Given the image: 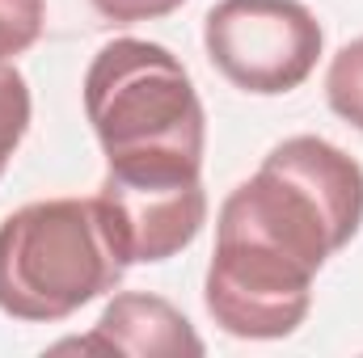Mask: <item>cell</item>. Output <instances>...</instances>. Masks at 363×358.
Listing matches in <instances>:
<instances>
[{"label":"cell","mask_w":363,"mask_h":358,"mask_svg":"<svg viewBox=\"0 0 363 358\" xmlns=\"http://www.w3.org/2000/svg\"><path fill=\"white\" fill-rule=\"evenodd\" d=\"M97 198H43L0 224V312L51 325L81 312L123 278Z\"/></svg>","instance_id":"obj_3"},{"label":"cell","mask_w":363,"mask_h":358,"mask_svg":"<svg viewBox=\"0 0 363 358\" xmlns=\"http://www.w3.org/2000/svg\"><path fill=\"white\" fill-rule=\"evenodd\" d=\"M26 131H30V85L9 59H0V178L13 152L21 148Z\"/></svg>","instance_id":"obj_9"},{"label":"cell","mask_w":363,"mask_h":358,"mask_svg":"<svg viewBox=\"0 0 363 358\" xmlns=\"http://www.w3.org/2000/svg\"><path fill=\"white\" fill-rule=\"evenodd\" d=\"M85 118L110 173H203L207 114L190 72L161 42H106L85 72Z\"/></svg>","instance_id":"obj_1"},{"label":"cell","mask_w":363,"mask_h":358,"mask_svg":"<svg viewBox=\"0 0 363 358\" xmlns=\"http://www.w3.org/2000/svg\"><path fill=\"white\" fill-rule=\"evenodd\" d=\"M359 224L363 165L321 135H291L224 198L216 232L262 241L300 266L321 270L355 241Z\"/></svg>","instance_id":"obj_2"},{"label":"cell","mask_w":363,"mask_h":358,"mask_svg":"<svg viewBox=\"0 0 363 358\" xmlns=\"http://www.w3.org/2000/svg\"><path fill=\"white\" fill-rule=\"evenodd\" d=\"M182 4H186V0H93V8H97L106 21H114V25L157 21V17H169Z\"/></svg>","instance_id":"obj_11"},{"label":"cell","mask_w":363,"mask_h":358,"mask_svg":"<svg viewBox=\"0 0 363 358\" xmlns=\"http://www.w3.org/2000/svg\"><path fill=\"white\" fill-rule=\"evenodd\" d=\"M203 47L228 85L279 97L313 76L325 34L300 0H220L203 17Z\"/></svg>","instance_id":"obj_4"},{"label":"cell","mask_w":363,"mask_h":358,"mask_svg":"<svg viewBox=\"0 0 363 358\" xmlns=\"http://www.w3.org/2000/svg\"><path fill=\"white\" fill-rule=\"evenodd\" d=\"M101 228L123 266H152L182 253L207 224L203 173H110L97 190Z\"/></svg>","instance_id":"obj_6"},{"label":"cell","mask_w":363,"mask_h":358,"mask_svg":"<svg viewBox=\"0 0 363 358\" xmlns=\"http://www.w3.org/2000/svg\"><path fill=\"white\" fill-rule=\"evenodd\" d=\"M325 101L330 110L351 122L355 131H363V38L347 42L334 59H330V72H325Z\"/></svg>","instance_id":"obj_8"},{"label":"cell","mask_w":363,"mask_h":358,"mask_svg":"<svg viewBox=\"0 0 363 358\" xmlns=\"http://www.w3.org/2000/svg\"><path fill=\"white\" fill-rule=\"evenodd\" d=\"M47 0H0V59L30 51L43 38Z\"/></svg>","instance_id":"obj_10"},{"label":"cell","mask_w":363,"mask_h":358,"mask_svg":"<svg viewBox=\"0 0 363 358\" xmlns=\"http://www.w3.org/2000/svg\"><path fill=\"white\" fill-rule=\"evenodd\" d=\"M55 350H97V354H203V337L194 333V325L182 316L178 308L161 295H144V291H123L114 295L89 337L81 342H60Z\"/></svg>","instance_id":"obj_7"},{"label":"cell","mask_w":363,"mask_h":358,"mask_svg":"<svg viewBox=\"0 0 363 358\" xmlns=\"http://www.w3.org/2000/svg\"><path fill=\"white\" fill-rule=\"evenodd\" d=\"M317 270L300 266L262 241L216 232V253L203 278V304L211 321L245 342L291 337L313 308Z\"/></svg>","instance_id":"obj_5"}]
</instances>
